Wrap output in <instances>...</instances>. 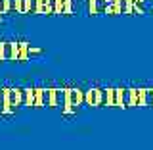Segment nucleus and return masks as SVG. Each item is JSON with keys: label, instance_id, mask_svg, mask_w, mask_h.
I'll return each instance as SVG.
<instances>
[{"label": "nucleus", "instance_id": "nucleus-1", "mask_svg": "<svg viewBox=\"0 0 153 150\" xmlns=\"http://www.w3.org/2000/svg\"><path fill=\"white\" fill-rule=\"evenodd\" d=\"M6 46H8V41L0 38V62L6 60Z\"/></svg>", "mask_w": 153, "mask_h": 150}]
</instances>
